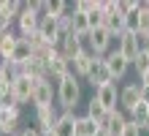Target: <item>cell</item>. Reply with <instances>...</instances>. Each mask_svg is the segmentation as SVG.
I'll use <instances>...</instances> for the list:
<instances>
[{"label":"cell","instance_id":"obj_1","mask_svg":"<svg viewBox=\"0 0 149 136\" xmlns=\"http://www.w3.org/2000/svg\"><path fill=\"white\" fill-rule=\"evenodd\" d=\"M79 101H81V82L79 76L68 74L65 79L57 82V104L63 106V112H76Z\"/></svg>","mask_w":149,"mask_h":136},{"label":"cell","instance_id":"obj_2","mask_svg":"<svg viewBox=\"0 0 149 136\" xmlns=\"http://www.w3.org/2000/svg\"><path fill=\"white\" fill-rule=\"evenodd\" d=\"M16 25H19V35H22V38L38 33V27H41V14L36 11V0L22 6V14L16 16Z\"/></svg>","mask_w":149,"mask_h":136},{"label":"cell","instance_id":"obj_3","mask_svg":"<svg viewBox=\"0 0 149 136\" xmlns=\"http://www.w3.org/2000/svg\"><path fill=\"white\" fill-rule=\"evenodd\" d=\"M54 98H57V90L52 87V79L49 76L33 79V104H36V106H52Z\"/></svg>","mask_w":149,"mask_h":136},{"label":"cell","instance_id":"obj_4","mask_svg":"<svg viewBox=\"0 0 149 136\" xmlns=\"http://www.w3.org/2000/svg\"><path fill=\"white\" fill-rule=\"evenodd\" d=\"M111 41H114V35L106 30V27H98V30H92L90 35H87V49H90L92 54H98V57H106Z\"/></svg>","mask_w":149,"mask_h":136},{"label":"cell","instance_id":"obj_5","mask_svg":"<svg viewBox=\"0 0 149 136\" xmlns=\"http://www.w3.org/2000/svg\"><path fill=\"white\" fill-rule=\"evenodd\" d=\"M87 47V35H79V33H68L63 41H60V54L68 60V63H73L79 54L84 52Z\"/></svg>","mask_w":149,"mask_h":136},{"label":"cell","instance_id":"obj_6","mask_svg":"<svg viewBox=\"0 0 149 136\" xmlns=\"http://www.w3.org/2000/svg\"><path fill=\"white\" fill-rule=\"evenodd\" d=\"M19 120H22V106H0V133L3 136L19 133L16 131Z\"/></svg>","mask_w":149,"mask_h":136},{"label":"cell","instance_id":"obj_7","mask_svg":"<svg viewBox=\"0 0 149 136\" xmlns=\"http://www.w3.org/2000/svg\"><path fill=\"white\" fill-rule=\"evenodd\" d=\"M117 52L122 54V57H125L130 66H133L136 63V57H138V52H141V47H138V38H136V33H122V35H117Z\"/></svg>","mask_w":149,"mask_h":136},{"label":"cell","instance_id":"obj_8","mask_svg":"<svg viewBox=\"0 0 149 136\" xmlns=\"http://www.w3.org/2000/svg\"><path fill=\"white\" fill-rule=\"evenodd\" d=\"M38 35L43 44H52V47H60L63 41V33H60V22L52 19V16H43L41 19V27H38Z\"/></svg>","mask_w":149,"mask_h":136},{"label":"cell","instance_id":"obj_9","mask_svg":"<svg viewBox=\"0 0 149 136\" xmlns=\"http://www.w3.org/2000/svg\"><path fill=\"white\" fill-rule=\"evenodd\" d=\"M87 82H90L95 90H100V87H106V85H114V79H111L109 68H106V57H98V60H95V66L90 71V76H87Z\"/></svg>","mask_w":149,"mask_h":136},{"label":"cell","instance_id":"obj_10","mask_svg":"<svg viewBox=\"0 0 149 136\" xmlns=\"http://www.w3.org/2000/svg\"><path fill=\"white\" fill-rule=\"evenodd\" d=\"M95 60H98V54H92L90 49L84 47V52L71 63V74L79 76V79H87V76H90V71H92V66H95Z\"/></svg>","mask_w":149,"mask_h":136},{"label":"cell","instance_id":"obj_11","mask_svg":"<svg viewBox=\"0 0 149 136\" xmlns=\"http://www.w3.org/2000/svg\"><path fill=\"white\" fill-rule=\"evenodd\" d=\"M119 104L125 112H133V109L141 104V85L138 82H130V85H125L119 90Z\"/></svg>","mask_w":149,"mask_h":136},{"label":"cell","instance_id":"obj_12","mask_svg":"<svg viewBox=\"0 0 149 136\" xmlns=\"http://www.w3.org/2000/svg\"><path fill=\"white\" fill-rule=\"evenodd\" d=\"M46 74H49V79H65L68 74H71V63H68L63 54H60V49L49 57V63H46Z\"/></svg>","mask_w":149,"mask_h":136},{"label":"cell","instance_id":"obj_13","mask_svg":"<svg viewBox=\"0 0 149 136\" xmlns=\"http://www.w3.org/2000/svg\"><path fill=\"white\" fill-rule=\"evenodd\" d=\"M125 125H127L125 112H122V109H114V112H109V114H106V120H103V125H100V128L106 131L109 136H122Z\"/></svg>","mask_w":149,"mask_h":136},{"label":"cell","instance_id":"obj_14","mask_svg":"<svg viewBox=\"0 0 149 136\" xmlns=\"http://www.w3.org/2000/svg\"><path fill=\"white\" fill-rule=\"evenodd\" d=\"M76 123H79V114L76 112H60L57 123H54V131L57 136H76Z\"/></svg>","mask_w":149,"mask_h":136},{"label":"cell","instance_id":"obj_15","mask_svg":"<svg viewBox=\"0 0 149 136\" xmlns=\"http://www.w3.org/2000/svg\"><path fill=\"white\" fill-rule=\"evenodd\" d=\"M106 68H109V74H111V79H125V74H127V68H130V63L122 57V54L114 49V52H109L106 54Z\"/></svg>","mask_w":149,"mask_h":136},{"label":"cell","instance_id":"obj_16","mask_svg":"<svg viewBox=\"0 0 149 136\" xmlns=\"http://www.w3.org/2000/svg\"><path fill=\"white\" fill-rule=\"evenodd\" d=\"M11 87H14V95H16V101H19V106L33 101V79H30V76H24V74L16 76V79L11 82Z\"/></svg>","mask_w":149,"mask_h":136},{"label":"cell","instance_id":"obj_17","mask_svg":"<svg viewBox=\"0 0 149 136\" xmlns=\"http://www.w3.org/2000/svg\"><path fill=\"white\" fill-rule=\"evenodd\" d=\"M95 98L103 104V109L106 112H114V109H119V90L117 85H106V87H100V90H95Z\"/></svg>","mask_w":149,"mask_h":136},{"label":"cell","instance_id":"obj_18","mask_svg":"<svg viewBox=\"0 0 149 136\" xmlns=\"http://www.w3.org/2000/svg\"><path fill=\"white\" fill-rule=\"evenodd\" d=\"M57 117H60V112L54 109V104L52 106H36V123L41 125V131H52Z\"/></svg>","mask_w":149,"mask_h":136},{"label":"cell","instance_id":"obj_19","mask_svg":"<svg viewBox=\"0 0 149 136\" xmlns=\"http://www.w3.org/2000/svg\"><path fill=\"white\" fill-rule=\"evenodd\" d=\"M33 57H36V49L30 47V41H27V38H19V44H16V49H14V54H11L8 60L16 63V66H27Z\"/></svg>","mask_w":149,"mask_h":136},{"label":"cell","instance_id":"obj_20","mask_svg":"<svg viewBox=\"0 0 149 136\" xmlns=\"http://www.w3.org/2000/svg\"><path fill=\"white\" fill-rule=\"evenodd\" d=\"M103 27H106L114 38L125 33V16L119 14V8H117V11H111V14H106V22H103Z\"/></svg>","mask_w":149,"mask_h":136},{"label":"cell","instance_id":"obj_21","mask_svg":"<svg viewBox=\"0 0 149 136\" xmlns=\"http://www.w3.org/2000/svg\"><path fill=\"white\" fill-rule=\"evenodd\" d=\"M127 114H130V120H133L141 131H149V104L141 101V104L133 109V112H127Z\"/></svg>","mask_w":149,"mask_h":136},{"label":"cell","instance_id":"obj_22","mask_svg":"<svg viewBox=\"0 0 149 136\" xmlns=\"http://www.w3.org/2000/svg\"><path fill=\"white\" fill-rule=\"evenodd\" d=\"M100 131V125L92 120V117H87V114H81L79 117V123H76V136H95Z\"/></svg>","mask_w":149,"mask_h":136},{"label":"cell","instance_id":"obj_23","mask_svg":"<svg viewBox=\"0 0 149 136\" xmlns=\"http://www.w3.org/2000/svg\"><path fill=\"white\" fill-rule=\"evenodd\" d=\"M16 44H19V35H14L11 30H8V33H3V35H0V54H3V57L8 60V57L14 54Z\"/></svg>","mask_w":149,"mask_h":136},{"label":"cell","instance_id":"obj_24","mask_svg":"<svg viewBox=\"0 0 149 136\" xmlns=\"http://www.w3.org/2000/svg\"><path fill=\"white\" fill-rule=\"evenodd\" d=\"M106 114H109V112L103 109V104H100L98 98L92 95V98H90V104H87V117H92V120L98 123V125H103V120H106Z\"/></svg>","mask_w":149,"mask_h":136},{"label":"cell","instance_id":"obj_25","mask_svg":"<svg viewBox=\"0 0 149 136\" xmlns=\"http://www.w3.org/2000/svg\"><path fill=\"white\" fill-rule=\"evenodd\" d=\"M22 6L24 3H19V0H0V14L16 22V16L22 14Z\"/></svg>","mask_w":149,"mask_h":136},{"label":"cell","instance_id":"obj_26","mask_svg":"<svg viewBox=\"0 0 149 136\" xmlns=\"http://www.w3.org/2000/svg\"><path fill=\"white\" fill-rule=\"evenodd\" d=\"M71 22H73V33H79V35H90V19H87V14L71 11Z\"/></svg>","mask_w":149,"mask_h":136},{"label":"cell","instance_id":"obj_27","mask_svg":"<svg viewBox=\"0 0 149 136\" xmlns=\"http://www.w3.org/2000/svg\"><path fill=\"white\" fill-rule=\"evenodd\" d=\"M46 3H49V16L52 19H60V16L68 14V3L65 0H46Z\"/></svg>","mask_w":149,"mask_h":136},{"label":"cell","instance_id":"obj_28","mask_svg":"<svg viewBox=\"0 0 149 136\" xmlns=\"http://www.w3.org/2000/svg\"><path fill=\"white\" fill-rule=\"evenodd\" d=\"M0 106H19V101H16L11 85H6L3 90H0Z\"/></svg>","mask_w":149,"mask_h":136},{"label":"cell","instance_id":"obj_29","mask_svg":"<svg viewBox=\"0 0 149 136\" xmlns=\"http://www.w3.org/2000/svg\"><path fill=\"white\" fill-rule=\"evenodd\" d=\"M133 68L138 71V76H141V74H146V71H149V54L141 49V52H138V57H136V63H133Z\"/></svg>","mask_w":149,"mask_h":136},{"label":"cell","instance_id":"obj_30","mask_svg":"<svg viewBox=\"0 0 149 136\" xmlns=\"http://www.w3.org/2000/svg\"><path fill=\"white\" fill-rule=\"evenodd\" d=\"M95 3H98V0H76V3H73V11H79V14H92L95 11Z\"/></svg>","mask_w":149,"mask_h":136},{"label":"cell","instance_id":"obj_31","mask_svg":"<svg viewBox=\"0 0 149 136\" xmlns=\"http://www.w3.org/2000/svg\"><path fill=\"white\" fill-rule=\"evenodd\" d=\"M122 136H141V128H138L133 120H127V125H125V131H122Z\"/></svg>","mask_w":149,"mask_h":136},{"label":"cell","instance_id":"obj_32","mask_svg":"<svg viewBox=\"0 0 149 136\" xmlns=\"http://www.w3.org/2000/svg\"><path fill=\"white\" fill-rule=\"evenodd\" d=\"M11 82H14V79H11V74H8V71L0 66V90H3L6 85H11Z\"/></svg>","mask_w":149,"mask_h":136},{"label":"cell","instance_id":"obj_33","mask_svg":"<svg viewBox=\"0 0 149 136\" xmlns=\"http://www.w3.org/2000/svg\"><path fill=\"white\" fill-rule=\"evenodd\" d=\"M22 136H43V133H41V128H24Z\"/></svg>","mask_w":149,"mask_h":136},{"label":"cell","instance_id":"obj_34","mask_svg":"<svg viewBox=\"0 0 149 136\" xmlns=\"http://www.w3.org/2000/svg\"><path fill=\"white\" fill-rule=\"evenodd\" d=\"M141 101L149 104V85H141Z\"/></svg>","mask_w":149,"mask_h":136},{"label":"cell","instance_id":"obj_35","mask_svg":"<svg viewBox=\"0 0 149 136\" xmlns=\"http://www.w3.org/2000/svg\"><path fill=\"white\" fill-rule=\"evenodd\" d=\"M41 133H43V136H57L54 131H41Z\"/></svg>","mask_w":149,"mask_h":136},{"label":"cell","instance_id":"obj_36","mask_svg":"<svg viewBox=\"0 0 149 136\" xmlns=\"http://www.w3.org/2000/svg\"><path fill=\"white\" fill-rule=\"evenodd\" d=\"M95 136H109V133H106V131H103V128H100V131H98V133H95Z\"/></svg>","mask_w":149,"mask_h":136},{"label":"cell","instance_id":"obj_37","mask_svg":"<svg viewBox=\"0 0 149 136\" xmlns=\"http://www.w3.org/2000/svg\"><path fill=\"white\" fill-rule=\"evenodd\" d=\"M144 52H146V54H149V44H146V47H144Z\"/></svg>","mask_w":149,"mask_h":136},{"label":"cell","instance_id":"obj_38","mask_svg":"<svg viewBox=\"0 0 149 136\" xmlns=\"http://www.w3.org/2000/svg\"><path fill=\"white\" fill-rule=\"evenodd\" d=\"M14 136H22V131H19V133H14Z\"/></svg>","mask_w":149,"mask_h":136},{"label":"cell","instance_id":"obj_39","mask_svg":"<svg viewBox=\"0 0 149 136\" xmlns=\"http://www.w3.org/2000/svg\"><path fill=\"white\" fill-rule=\"evenodd\" d=\"M0 136H3V133H0Z\"/></svg>","mask_w":149,"mask_h":136}]
</instances>
